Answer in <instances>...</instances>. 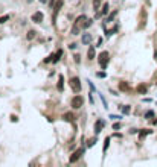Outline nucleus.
<instances>
[{"instance_id": "obj_1", "label": "nucleus", "mask_w": 157, "mask_h": 167, "mask_svg": "<svg viewBox=\"0 0 157 167\" xmlns=\"http://www.w3.org/2000/svg\"><path fill=\"white\" fill-rule=\"evenodd\" d=\"M82 105H84V97H82V96L76 94V96L72 99V108H73V109H78V108H81Z\"/></svg>"}, {"instance_id": "obj_2", "label": "nucleus", "mask_w": 157, "mask_h": 167, "mask_svg": "<svg viewBox=\"0 0 157 167\" xmlns=\"http://www.w3.org/2000/svg\"><path fill=\"white\" fill-rule=\"evenodd\" d=\"M70 87H72V90L75 93H79L81 91V81H79V78H72L70 79Z\"/></svg>"}, {"instance_id": "obj_3", "label": "nucleus", "mask_w": 157, "mask_h": 167, "mask_svg": "<svg viewBox=\"0 0 157 167\" xmlns=\"http://www.w3.org/2000/svg\"><path fill=\"white\" fill-rule=\"evenodd\" d=\"M110 55H108V52H102L101 55H99V66L102 67V68H105L107 67V64H108V58Z\"/></svg>"}, {"instance_id": "obj_4", "label": "nucleus", "mask_w": 157, "mask_h": 167, "mask_svg": "<svg viewBox=\"0 0 157 167\" xmlns=\"http://www.w3.org/2000/svg\"><path fill=\"white\" fill-rule=\"evenodd\" d=\"M82 153H84V149L81 147V149H78L76 152H73V153L70 155L69 161H70V163H76V161H78V160L81 158V155H82Z\"/></svg>"}, {"instance_id": "obj_5", "label": "nucleus", "mask_w": 157, "mask_h": 167, "mask_svg": "<svg viewBox=\"0 0 157 167\" xmlns=\"http://www.w3.org/2000/svg\"><path fill=\"white\" fill-rule=\"evenodd\" d=\"M104 126H105V122H104V120H98V122L95 123V134L98 135V134L101 132V129H102Z\"/></svg>"}, {"instance_id": "obj_6", "label": "nucleus", "mask_w": 157, "mask_h": 167, "mask_svg": "<svg viewBox=\"0 0 157 167\" xmlns=\"http://www.w3.org/2000/svg\"><path fill=\"white\" fill-rule=\"evenodd\" d=\"M63 8V0H58L56 2V5L53 6V20L56 18V15H58V12H60V9Z\"/></svg>"}, {"instance_id": "obj_7", "label": "nucleus", "mask_w": 157, "mask_h": 167, "mask_svg": "<svg viewBox=\"0 0 157 167\" xmlns=\"http://www.w3.org/2000/svg\"><path fill=\"white\" fill-rule=\"evenodd\" d=\"M56 90H58V91H63V90H64V76H63V75H60V78H58Z\"/></svg>"}, {"instance_id": "obj_8", "label": "nucleus", "mask_w": 157, "mask_h": 167, "mask_svg": "<svg viewBox=\"0 0 157 167\" xmlns=\"http://www.w3.org/2000/svg\"><path fill=\"white\" fill-rule=\"evenodd\" d=\"M32 21L34 23H40V21H43V14L38 11V12H35L34 15H32Z\"/></svg>"}, {"instance_id": "obj_9", "label": "nucleus", "mask_w": 157, "mask_h": 167, "mask_svg": "<svg viewBox=\"0 0 157 167\" xmlns=\"http://www.w3.org/2000/svg\"><path fill=\"white\" fill-rule=\"evenodd\" d=\"M87 56H88V61H92V59H95V47L93 46H90L87 50Z\"/></svg>"}, {"instance_id": "obj_10", "label": "nucleus", "mask_w": 157, "mask_h": 167, "mask_svg": "<svg viewBox=\"0 0 157 167\" xmlns=\"http://www.w3.org/2000/svg\"><path fill=\"white\" fill-rule=\"evenodd\" d=\"M61 55H63V50H58L55 55H53V59H52V62L53 64H56L58 61H60V58H61Z\"/></svg>"}, {"instance_id": "obj_11", "label": "nucleus", "mask_w": 157, "mask_h": 167, "mask_svg": "<svg viewBox=\"0 0 157 167\" xmlns=\"http://www.w3.org/2000/svg\"><path fill=\"white\" fill-rule=\"evenodd\" d=\"M119 90H121V91H128V90H130V85L127 82H121L119 84Z\"/></svg>"}, {"instance_id": "obj_12", "label": "nucleus", "mask_w": 157, "mask_h": 167, "mask_svg": "<svg viewBox=\"0 0 157 167\" xmlns=\"http://www.w3.org/2000/svg\"><path fill=\"white\" fill-rule=\"evenodd\" d=\"M90 40H92V36H90L88 33H84V35H82V43H84V44H90Z\"/></svg>"}, {"instance_id": "obj_13", "label": "nucleus", "mask_w": 157, "mask_h": 167, "mask_svg": "<svg viewBox=\"0 0 157 167\" xmlns=\"http://www.w3.org/2000/svg\"><path fill=\"white\" fill-rule=\"evenodd\" d=\"M151 132H153V131H150V129H142V131L139 132V137L140 138H143L145 135H148V134H151Z\"/></svg>"}, {"instance_id": "obj_14", "label": "nucleus", "mask_w": 157, "mask_h": 167, "mask_svg": "<svg viewBox=\"0 0 157 167\" xmlns=\"http://www.w3.org/2000/svg\"><path fill=\"white\" fill-rule=\"evenodd\" d=\"M121 109H122V113H123V114H130V111H131L130 105H125V106H121Z\"/></svg>"}, {"instance_id": "obj_15", "label": "nucleus", "mask_w": 157, "mask_h": 167, "mask_svg": "<svg viewBox=\"0 0 157 167\" xmlns=\"http://www.w3.org/2000/svg\"><path fill=\"white\" fill-rule=\"evenodd\" d=\"M64 118H66L67 122H72L75 117H73V114H72V113H66V114H64Z\"/></svg>"}, {"instance_id": "obj_16", "label": "nucleus", "mask_w": 157, "mask_h": 167, "mask_svg": "<svg viewBox=\"0 0 157 167\" xmlns=\"http://www.w3.org/2000/svg\"><path fill=\"white\" fill-rule=\"evenodd\" d=\"M137 91L142 93V94H145V93H146V87H145V85H139V87H137Z\"/></svg>"}, {"instance_id": "obj_17", "label": "nucleus", "mask_w": 157, "mask_h": 167, "mask_svg": "<svg viewBox=\"0 0 157 167\" xmlns=\"http://www.w3.org/2000/svg\"><path fill=\"white\" fill-rule=\"evenodd\" d=\"M153 117H154V111H148V113L145 114V118H146V120H151Z\"/></svg>"}, {"instance_id": "obj_18", "label": "nucleus", "mask_w": 157, "mask_h": 167, "mask_svg": "<svg viewBox=\"0 0 157 167\" xmlns=\"http://www.w3.org/2000/svg\"><path fill=\"white\" fill-rule=\"evenodd\" d=\"M108 14V5L105 3L104 6H102V12H101V15H107Z\"/></svg>"}, {"instance_id": "obj_19", "label": "nucleus", "mask_w": 157, "mask_h": 167, "mask_svg": "<svg viewBox=\"0 0 157 167\" xmlns=\"http://www.w3.org/2000/svg\"><path fill=\"white\" fill-rule=\"evenodd\" d=\"M9 20V15H3V17H0V24H3V23H6Z\"/></svg>"}, {"instance_id": "obj_20", "label": "nucleus", "mask_w": 157, "mask_h": 167, "mask_svg": "<svg viewBox=\"0 0 157 167\" xmlns=\"http://www.w3.org/2000/svg\"><path fill=\"white\" fill-rule=\"evenodd\" d=\"M99 3H101V0H93V8L98 11L99 9Z\"/></svg>"}, {"instance_id": "obj_21", "label": "nucleus", "mask_w": 157, "mask_h": 167, "mask_svg": "<svg viewBox=\"0 0 157 167\" xmlns=\"http://www.w3.org/2000/svg\"><path fill=\"white\" fill-rule=\"evenodd\" d=\"M108 144H110V137H107L105 138V143H104V152L108 149Z\"/></svg>"}, {"instance_id": "obj_22", "label": "nucleus", "mask_w": 157, "mask_h": 167, "mask_svg": "<svg viewBox=\"0 0 157 167\" xmlns=\"http://www.w3.org/2000/svg\"><path fill=\"white\" fill-rule=\"evenodd\" d=\"M34 36H35V31H29L28 32V40H32Z\"/></svg>"}, {"instance_id": "obj_23", "label": "nucleus", "mask_w": 157, "mask_h": 167, "mask_svg": "<svg viewBox=\"0 0 157 167\" xmlns=\"http://www.w3.org/2000/svg\"><path fill=\"white\" fill-rule=\"evenodd\" d=\"M121 128H122L121 123H114V125H113V129H114V131H118V129H121Z\"/></svg>"}, {"instance_id": "obj_24", "label": "nucleus", "mask_w": 157, "mask_h": 167, "mask_svg": "<svg viewBox=\"0 0 157 167\" xmlns=\"http://www.w3.org/2000/svg\"><path fill=\"white\" fill-rule=\"evenodd\" d=\"M116 14H118V11H114L113 14H110V17H108V20H107V21H113V18H114V15H116Z\"/></svg>"}, {"instance_id": "obj_25", "label": "nucleus", "mask_w": 157, "mask_h": 167, "mask_svg": "<svg viewBox=\"0 0 157 167\" xmlns=\"http://www.w3.org/2000/svg\"><path fill=\"white\" fill-rule=\"evenodd\" d=\"M101 100H102V103H104V108L107 109V108H108V105H107V100H105V97L102 96V94H101Z\"/></svg>"}, {"instance_id": "obj_26", "label": "nucleus", "mask_w": 157, "mask_h": 167, "mask_svg": "<svg viewBox=\"0 0 157 167\" xmlns=\"http://www.w3.org/2000/svg\"><path fill=\"white\" fill-rule=\"evenodd\" d=\"M95 143H96V138H92V140H90V141L87 143V144H88V147H92V146H93Z\"/></svg>"}, {"instance_id": "obj_27", "label": "nucleus", "mask_w": 157, "mask_h": 167, "mask_svg": "<svg viewBox=\"0 0 157 167\" xmlns=\"http://www.w3.org/2000/svg\"><path fill=\"white\" fill-rule=\"evenodd\" d=\"M90 24H92V20H87V18H86V23H84V26H82V27H88Z\"/></svg>"}, {"instance_id": "obj_28", "label": "nucleus", "mask_w": 157, "mask_h": 167, "mask_svg": "<svg viewBox=\"0 0 157 167\" xmlns=\"http://www.w3.org/2000/svg\"><path fill=\"white\" fill-rule=\"evenodd\" d=\"M96 76H98V78H105L107 75H105V71H99V73H98Z\"/></svg>"}, {"instance_id": "obj_29", "label": "nucleus", "mask_w": 157, "mask_h": 167, "mask_svg": "<svg viewBox=\"0 0 157 167\" xmlns=\"http://www.w3.org/2000/svg\"><path fill=\"white\" fill-rule=\"evenodd\" d=\"M40 2H41V3H46V0H40Z\"/></svg>"}, {"instance_id": "obj_30", "label": "nucleus", "mask_w": 157, "mask_h": 167, "mask_svg": "<svg viewBox=\"0 0 157 167\" xmlns=\"http://www.w3.org/2000/svg\"><path fill=\"white\" fill-rule=\"evenodd\" d=\"M26 2H28V3H31V2H32V0H26Z\"/></svg>"}]
</instances>
